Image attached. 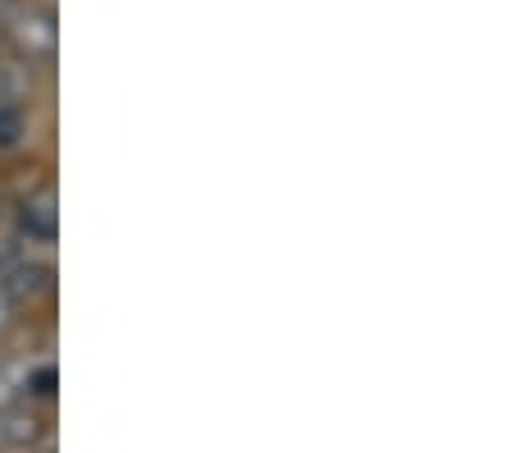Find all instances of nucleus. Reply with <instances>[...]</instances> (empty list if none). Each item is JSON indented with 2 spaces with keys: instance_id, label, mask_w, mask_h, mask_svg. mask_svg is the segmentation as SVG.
Wrapping results in <instances>:
<instances>
[{
  "instance_id": "obj_1",
  "label": "nucleus",
  "mask_w": 512,
  "mask_h": 453,
  "mask_svg": "<svg viewBox=\"0 0 512 453\" xmlns=\"http://www.w3.org/2000/svg\"><path fill=\"white\" fill-rule=\"evenodd\" d=\"M19 229L32 243H55V234H60V206H55L51 184H42L37 193H28L19 202Z\"/></svg>"
},
{
  "instance_id": "obj_3",
  "label": "nucleus",
  "mask_w": 512,
  "mask_h": 453,
  "mask_svg": "<svg viewBox=\"0 0 512 453\" xmlns=\"http://www.w3.org/2000/svg\"><path fill=\"white\" fill-rule=\"evenodd\" d=\"M42 453H55V444H51V440H42Z\"/></svg>"
},
{
  "instance_id": "obj_2",
  "label": "nucleus",
  "mask_w": 512,
  "mask_h": 453,
  "mask_svg": "<svg viewBox=\"0 0 512 453\" xmlns=\"http://www.w3.org/2000/svg\"><path fill=\"white\" fill-rule=\"evenodd\" d=\"M5 270H10V261H5V257H0V284H5Z\"/></svg>"
}]
</instances>
